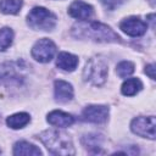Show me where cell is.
<instances>
[{
  "mask_svg": "<svg viewBox=\"0 0 156 156\" xmlns=\"http://www.w3.org/2000/svg\"><path fill=\"white\" fill-rule=\"evenodd\" d=\"M30 121V116L26 112H18L15 115H11L7 117L6 123L10 128L12 129H21L23 127H26Z\"/></svg>",
  "mask_w": 156,
  "mask_h": 156,
  "instance_id": "2e32d148",
  "label": "cell"
},
{
  "mask_svg": "<svg viewBox=\"0 0 156 156\" xmlns=\"http://www.w3.org/2000/svg\"><path fill=\"white\" fill-rule=\"evenodd\" d=\"M48 122L54 126V127H68L71 126L73 122H74V118L72 115L69 113H66L63 111H60V110H55V111H51L48 117H46Z\"/></svg>",
  "mask_w": 156,
  "mask_h": 156,
  "instance_id": "7c38bea8",
  "label": "cell"
},
{
  "mask_svg": "<svg viewBox=\"0 0 156 156\" xmlns=\"http://www.w3.org/2000/svg\"><path fill=\"white\" fill-rule=\"evenodd\" d=\"M155 127H156V119L154 116L136 117L130 123V129L134 134L151 140L155 139Z\"/></svg>",
  "mask_w": 156,
  "mask_h": 156,
  "instance_id": "8992f818",
  "label": "cell"
},
{
  "mask_svg": "<svg viewBox=\"0 0 156 156\" xmlns=\"http://www.w3.org/2000/svg\"><path fill=\"white\" fill-rule=\"evenodd\" d=\"M126 0H101L102 5L108 9V10H115L116 7H118L119 5H122Z\"/></svg>",
  "mask_w": 156,
  "mask_h": 156,
  "instance_id": "44dd1931",
  "label": "cell"
},
{
  "mask_svg": "<svg viewBox=\"0 0 156 156\" xmlns=\"http://www.w3.org/2000/svg\"><path fill=\"white\" fill-rule=\"evenodd\" d=\"M55 54H56V45L54 44L52 40L48 39V38L39 39L38 41H35V44L32 48L33 58L41 63L51 61L54 58Z\"/></svg>",
  "mask_w": 156,
  "mask_h": 156,
  "instance_id": "52a82bcc",
  "label": "cell"
},
{
  "mask_svg": "<svg viewBox=\"0 0 156 156\" xmlns=\"http://www.w3.org/2000/svg\"><path fill=\"white\" fill-rule=\"evenodd\" d=\"M39 140L46 146L49 152L54 155H74V147L71 136L62 132V130H56V129H50V130H44L39 134Z\"/></svg>",
  "mask_w": 156,
  "mask_h": 156,
  "instance_id": "7a4b0ae2",
  "label": "cell"
},
{
  "mask_svg": "<svg viewBox=\"0 0 156 156\" xmlns=\"http://www.w3.org/2000/svg\"><path fill=\"white\" fill-rule=\"evenodd\" d=\"M68 13H69V16H72L76 20L85 21V20L90 18L93 15V6L84 1L76 0L68 7Z\"/></svg>",
  "mask_w": 156,
  "mask_h": 156,
  "instance_id": "30bf717a",
  "label": "cell"
},
{
  "mask_svg": "<svg viewBox=\"0 0 156 156\" xmlns=\"http://www.w3.org/2000/svg\"><path fill=\"white\" fill-rule=\"evenodd\" d=\"M119 28L127 35H130V37H140V35L145 34V32L147 29V24L143 20H140L139 17L132 16V17L124 18L119 23Z\"/></svg>",
  "mask_w": 156,
  "mask_h": 156,
  "instance_id": "ba28073f",
  "label": "cell"
},
{
  "mask_svg": "<svg viewBox=\"0 0 156 156\" xmlns=\"http://www.w3.org/2000/svg\"><path fill=\"white\" fill-rule=\"evenodd\" d=\"M13 155H24V156H40L41 151L39 147H37L35 145L21 140L17 141L13 146Z\"/></svg>",
  "mask_w": 156,
  "mask_h": 156,
  "instance_id": "5bb4252c",
  "label": "cell"
},
{
  "mask_svg": "<svg viewBox=\"0 0 156 156\" xmlns=\"http://www.w3.org/2000/svg\"><path fill=\"white\" fill-rule=\"evenodd\" d=\"M134 72V63L130 61H122L116 67V73L119 78H127Z\"/></svg>",
  "mask_w": 156,
  "mask_h": 156,
  "instance_id": "ffe728a7",
  "label": "cell"
},
{
  "mask_svg": "<svg viewBox=\"0 0 156 156\" xmlns=\"http://www.w3.org/2000/svg\"><path fill=\"white\" fill-rule=\"evenodd\" d=\"M13 39V32L9 27H4L0 29V51H5L11 44Z\"/></svg>",
  "mask_w": 156,
  "mask_h": 156,
  "instance_id": "d6986e66",
  "label": "cell"
},
{
  "mask_svg": "<svg viewBox=\"0 0 156 156\" xmlns=\"http://www.w3.org/2000/svg\"><path fill=\"white\" fill-rule=\"evenodd\" d=\"M56 16L45 7L37 6L27 15V23L35 30H51L56 26Z\"/></svg>",
  "mask_w": 156,
  "mask_h": 156,
  "instance_id": "3957f363",
  "label": "cell"
},
{
  "mask_svg": "<svg viewBox=\"0 0 156 156\" xmlns=\"http://www.w3.org/2000/svg\"><path fill=\"white\" fill-rule=\"evenodd\" d=\"M107 78V63L100 57H91L83 69V79L94 85H102Z\"/></svg>",
  "mask_w": 156,
  "mask_h": 156,
  "instance_id": "277c9868",
  "label": "cell"
},
{
  "mask_svg": "<svg viewBox=\"0 0 156 156\" xmlns=\"http://www.w3.org/2000/svg\"><path fill=\"white\" fill-rule=\"evenodd\" d=\"M82 117L90 123H102L108 117V107L105 105H89L83 110Z\"/></svg>",
  "mask_w": 156,
  "mask_h": 156,
  "instance_id": "9c48e42d",
  "label": "cell"
},
{
  "mask_svg": "<svg viewBox=\"0 0 156 156\" xmlns=\"http://www.w3.org/2000/svg\"><path fill=\"white\" fill-rule=\"evenodd\" d=\"M82 144L87 150L94 154H100L102 151V138L98 134H87L82 138Z\"/></svg>",
  "mask_w": 156,
  "mask_h": 156,
  "instance_id": "9a60e30c",
  "label": "cell"
},
{
  "mask_svg": "<svg viewBox=\"0 0 156 156\" xmlns=\"http://www.w3.org/2000/svg\"><path fill=\"white\" fill-rule=\"evenodd\" d=\"M56 66L61 68L62 71L72 72L78 66V57L76 55H72L69 52H60L56 58Z\"/></svg>",
  "mask_w": 156,
  "mask_h": 156,
  "instance_id": "4fadbf2b",
  "label": "cell"
},
{
  "mask_svg": "<svg viewBox=\"0 0 156 156\" xmlns=\"http://www.w3.org/2000/svg\"><path fill=\"white\" fill-rule=\"evenodd\" d=\"M145 73L151 78V79H155V65L154 63H150L145 67Z\"/></svg>",
  "mask_w": 156,
  "mask_h": 156,
  "instance_id": "7402d4cb",
  "label": "cell"
},
{
  "mask_svg": "<svg viewBox=\"0 0 156 156\" xmlns=\"http://www.w3.org/2000/svg\"><path fill=\"white\" fill-rule=\"evenodd\" d=\"M55 91V100L61 104H66L73 99V88L68 82L65 80H56L54 84Z\"/></svg>",
  "mask_w": 156,
  "mask_h": 156,
  "instance_id": "8fae6325",
  "label": "cell"
},
{
  "mask_svg": "<svg viewBox=\"0 0 156 156\" xmlns=\"http://www.w3.org/2000/svg\"><path fill=\"white\" fill-rule=\"evenodd\" d=\"M72 35L78 39L93 40L98 43H117L119 35L107 24L95 21H82L72 27Z\"/></svg>",
  "mask_w": 156,
  "mask_h": 156,
  "instance_id": "6da1fadb",
  "label": "cell"
},
{
  "mask_svg": "<svg viewBox=\"0 0 156 156\" xmlns=\"http://www.w3.org/2000/svg\"><path fill=\"white\" fill-rule=\"evenodd\" d=\"M26 68V65L20 61L0 65V84H20L24 78Z\"/></svg>",
  "mask_w": 156,
  "mask_h": 156,
  "instance_id": "5b68a950",
  "label": "cell"
},
{
  "mask_svg": "<svg viewBox=\"0 0 156 156\" xmlns=\"http://www.w3.org/2000/svg\"><path fill=\"white\" fill-rule=\"evenodd\" d=\"M141 88H143V83H141L140 79H138V78H129V79H127L122 84L121 91L126 96H133L136 93H139L141 90Z\"/></svg>",
  "mask_w": 156,
  "mask_h": 156,
  "instance_id": "e0dca14e",
  "label": "cell"
},
{
  "mask_svg": "<svg viewBox=\"0 0 156 156\" xmlns=\"http://www.w3.org/2000/svg\"><path fill=\"white\" fill-rule=\"evenodd\" d=\"M22 7V0H1L0 11L6 15H16Z\"/></svg>",
  "mask_w": 156,
  "mask_h": 156,
  "instance_id": "ac0fdd59",
  "label": "cell"
}]
</instances>
